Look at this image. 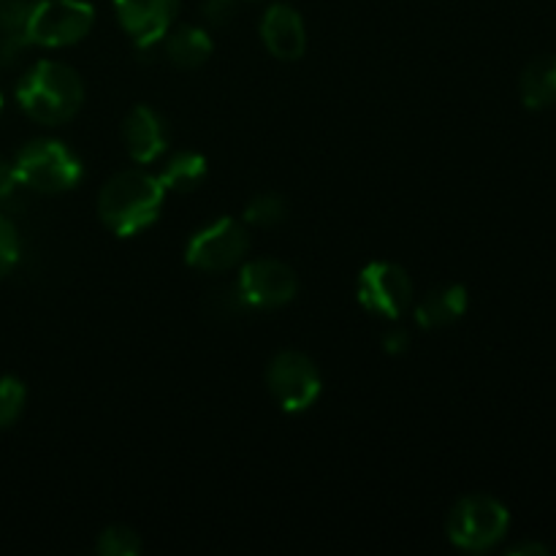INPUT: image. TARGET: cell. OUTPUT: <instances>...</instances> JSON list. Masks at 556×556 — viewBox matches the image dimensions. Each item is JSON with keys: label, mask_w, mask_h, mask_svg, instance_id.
<instances>
[{"label": "cell", "mask_w": 556, "mask_h": 556, "mask_svg": "<svg viewBox=\"0 0 556 556\" xmlns=\"http://www.w3.org/2000/svg\"><path fill=\"white\" fill-rule=\"evenodd\" d=\"M237 288L250 309H277L293 302L299 291V277L282 261L255 258L242 266Z\"/></svg>", "instance_id": "cell-9"}, {"label": "cell", "mask_w": 556, "mask_h": 556, "mask_svg": "<svg viewBox=\"0 0 556 556\" xmlns=\"http://www.w3.org/2000/svg\"><path fill=\"white\" fill-rule=\"evenodd\" d=\"M356 296L367 313L396 320L413 304V280L402 266L391 261H375L358 275Z\"/></svg>", "instance_id": "cell-8"}, {"label": "cell", "mask_w": 556, "mask_h": 556, "mask_svg": "<svg viewBox=\"0 0 556 556\" xmlns=\"http://www.w3.org/2000/svg\"><path fill=\"white\" fill-rule=\"evenodd\" d=\"M27 47H33V43L25 33L0 36V65H3V68H11V65L20 63L22 54L27 52Z\"/></svg>", "instance_id": "cell-24"}, {"label": "cell", "mask_w": 556, "mask_h": 556, "mask_svg": "<svg viewBox=\"0 0 556 556\" xmlns=\"http://www.w3.org/2000/svg\"><path fill=\"white\" fill-rule=\"evenodd\" d=\"M508 508L500 500L489 497V494H470L451 508L445 535L462 552L481 554L497 546L508 535Z\"/></svg>", "instance_id": "cell-3"}, {"label": "cell", "mask_w": 556, "mask_h": 556, "mask_svg": "<svg viewBox=\"0 0 556 556\" xmlns=\"http://www.w3.org/2000/svg\"><path fill=\"white\" fill-rule=\"evenodd\" d=\"M201 14L212 27H228L237 16V0H204Z\"/></svg>", "instance_id": "cell-23"}, {"label": "cell", "mask_w": 556, "mask_h": 556, "mask_svg": "<svg viewBox=\"0 0 556 556\" xmlns=\"http://www.w3.org/2000/svg\"><path fill=\"white\" fill-rule=\"evenodd\" d=\"M123 139L128 147V155L136 163L147 166V163L157 161L168 147V125L155 109L136 106L123 123Z\"/></svg>", "instance_id": "cell-12"}, {"label": "cell", "mask_w": 556, "mask_h": 556, "mask_svg": "<svg viewBox=\"0 0 556 556\" xmlns=\"http://www.w3.org/2000/svg\"><path fill=\"white\" fill-rule=\"evenodd\" d=\"M20 185L36 193H65L81 179V161L65 144L54 139L30 141L14 161Z\"/></svg>", "instance_id": "cell-4"}, {"label": "cell", "mask_w": 556, "mask_h": 556, "mask_svg": "<svg viewBox=\"0 0 556 556\" xmlns=\"http://www.w3.org/2000/svg\"><path fill=\"white\" fill-rule=\"evenodd\" d=\"M166 188L155 174L128 168L109 179L98 193V217L117 237H134L144 231L161 215Z\"/></svg>", "instance_id": "cell-1"}, {"label": "cell", "mask_w": 556, "mask_h": 556, "mask_svg": "<svg viewBox=\"0 0 556 556\" xmlns=\"http://www.w3.org/2000/svg\"><path fill=\"white\" fill-rule=\"evenodd\" d=\"M519 92L521 101L527 109H548L556 103V54H543L535 58L525 71H521L519 79Z\"/></svg>", "instance_id": "cell-15"}, {"label": "cell", "mask_w": 556, "mask_h": 556, "mask_svg": "<svg viewBox=\"0 0 556 556\" xmlns=\"http://www.w3.org/2000/svg\"><path fill=\"white\" fill-rule=\"evenodd\" d=\"M33 5H36V0H0V36H11V33H25L27 36Z\"/></svg>", "instance_id": "cell-21"}, {"label": "cell", "mask_w": 556, "mask_h": 556, "mask_svg": "<svg viewBox=\"0 0 556 556\" xmlns=\"http://www.w3.org/2000/svg\"><path fill=\"white\" fill-rule=\"evenodd\" d=\"M96 25V9L85 0H36L27 38L38 47H71L79 43Z\"/></svg>", "instance_id": "cell-5"}, {"label": "cell", "mask_w": 556, "mask_h": 556, "mask_svg": "<svg viewBox=\"0 0 556 556\" xmlns=\"http://www.w3.org/2000/svg\"><path fill=\"white\" fill-rule=\"evenodd\" d=\"M261 41L277 60H299L307 52V27L302 14L288 3H275L261 20Z\"/></svg>", "instance_id": "cell-11"}, {"label": "cell", "mask_w": 556, "mask_h": 556, "mask_svg": "<svg viewBox=\"0 0 556 556\" xmlns=\"http://www.w3.org/2000/svg\"><path fill=\"white\" fill-rule=\"evenodd\" d=\"M16 188H22V185L14 161H3V157H0V201L11 199V195L16 193Z\"/></svg>", "instance_id": "cell-25"}, {"label": "cell", "mask_w": 556, "mask_h": 556, "mask_svg": "<svg viewBox=\"0 0 556 556\" xmlns=\"http://www.w3.org/2000/svg\"><path fill=\"white\" fill-rule=\"evenodd\" d=\"M510 556H546L552 554V548L546 543H538V541H525V543H516V546L508 548Z\"/></svg>", "instance_id": "cell-27"}, {"label": "cell", "mask_w": 556, "mask_h": 556, "mask_svg": "<svg viewBox=\"0 0 556 556\" xmlns=\"http://www.w3.org/2000/svg\"><path fill=\"white\" fill-rule=\"evenodd\" d=\"M25 402L27 391L20 378H14V375L0 378V432H5V429L20 421L22 410H25Z\"/></svg>", "instance_id": "cell-19"}, {"label": "cell", "mask_w": 556, "mask_h": 556, "mask_svg": "<svg viewBox=\"0 0 556 556\" xmlns=\"http://www.w3.org/2000/svg\"><path fill=\"white\" fill-rule=\"evenodd\" d=\"M177 11L179 0H114V14L123 30L134 38L139 54L152 52L163 41L177 20Z\"/></svg>", "instance_id": "cell-10"}, {"label": "cell", "mask_w": 556, "mask_h": 556, "mask_svg": "<svg viewBox=\"0 0 556 556\" xmlns=\"http://www.w3.org/2000/svg\"><path fill=\"white\" fill-rule=\"evenodd\" d=\"M85 101L81 76L71 65L41 60L16 85V103L41 125L68 123Z\"/></svg>", "instance_id": "cell-2"}, {"label": "cell", "mask_w": 556, "mask_h": 556, "mask_svg": "<svg viewBox=\"0 0 556 556\" xmlns=\"http://www.w3.org/2000/svg\"><path fill=\"white\" fill-rule=\"evenodd\" d=\"M0 109H3V98H0Z\"/></svg>", "instance_id": "cell-28"}, {"label": "cell", "mask_w": 556, "mask_h": 556, "mask_svg": "<svg viewBox=\"0 0 556 556\" xmlns=\"http://www.w3.org/2000/svg\"><path fill=\"white\" fill-rule=\"evenodd\" d=\"M383 348H386V353H394V356H400V353H405L407 348H410V334L402 329L389 331V334L383 337Z\"/></svg>", "instance_id": "cell-26"}, {"label": "cell", "mask_w": 556, "mask_h": 556, "mask_svg": "<svg viewBox=\"0 0 556 556\" xmlns=\"http://www.w3.org/2000/svg\"><path fill=\"white\" fill-rule=\"evenodd\" d=\"M16 258H20V237H16L14 223L0 212V280L11 275Z\"/></svg>", "instance_id": "cell-22"}, {"label": "cell", "mask_w": 556, "mask_h": 556, "mask_svg": "<svg viewBox=\"0 0 556 556\" xmlns=\"http://www.w3.org/2000/svg\"><path fill=\"white\" fill-rule=\"evenodd\" d=\"M467 313V288L465 286H440L429 291L421 302L416 304V324L421 329H443V326L456 324Z\"/></svg>", "instance_id": "cell-13"}, {"label": "cell", "mask_w": 556, "mask_h": 556, "mask_svg": "<svg viewBox=\"0 0 556 556\" xmlns=\"http://www.w3.org/2000/svg\"><path fill=\"white\" fill-rule=\"evenodd\" d=\"M288 217V204L277 193H261L244 206V223L255 228H275Z\"/></svg>", "instance_id": "cell-17"}, {"label": "cell", "mask_w": 556, "mask_h": 556, "mask_svg": "<svg viewBox=\"0 0 556 556\" xmlns=\"http://www.w3.org/2000/svg\"><path fill=\"white\" fill-rule=\"evenodd\" d=\"M204 309L210 318H217V320H228V318H239V315L244 313L248 307V302H244L242 291H239L237 286H220L215 288V291H210L204 296Z\"/></svg>", "instance_id": "cell-20"}, {"label": "cell", "mask_w": 556, "mask_h": 556, "mask_svg": "<svg viewBox=\"0 0 556 556\" xmlns=\"http://www.w3.org/2000/svg\"><path fill=\"white\" fill-rule=\"evenodd\" d=\"M266 386L286 413H304L320 396V372L309 356L299 351L277 353L266 369Z\"/></svg>", "instance_id": "cell-7"}, {"label": "cell", "mask_w": 556, "mask_h": 556, "mask_svg": "<svg viewBox=\"0 0 556 556\" xmlns=\"http://www.w3.org/2000/svg\"><path fill=\"white\" fill-rule=\"evenodd\" d=\"M206 177V161L199 155V152H174L166 161L161 172V185L166 190H174V193H188V190L199 188Z\"/></svg>", "instance_id": "cell-16"}, {"label": "cell", "mask_w": 556, "mask_h": 556, "mask_svg": "<svg viewBox=\"0 0 556 556\" xmlns=\"http://www.w3.org/2000/svg\"><path fill=\"white\" fill-rule=\"evenodd\" d=\"M248 250L250 233L244 223L233 220V217H220L190 237L185 261L193 269L217 275V271H228L242 264Z\"/></svg>", "instance_id": "cell-6"}, {"label": "cell", "mask_w": 556, "mask_h": 556, "mask_svg": "<svg viewBox=\"0 0 556 556\" xmlns=\"http://www.w3.org/2000/svg\"><path fill=\"white\" fill-rule=\"evenodd\" d=\"M161 43L168 63L182 71L199 68V65H204L212 58V38L201 27H177V30L166 33Z\"/></svg>", "instance_id": "cell-14"}, {"label": "cell", "mask_w": 556, "mask_h": 556, "mask_svg": "<svg viewBox=\"0 0 556 556\" xmlns=\"http://www.w3.org/2000/svg\"><path fill=\"white\" fill-rule=\"evenodd\" d=\"M141 548L144 546H141L139 532L125 525L106 527L96 541V552L101 556H136L141 554Z\"/></svg>", "instance_id": "cell-18"}]
</instances>
